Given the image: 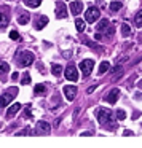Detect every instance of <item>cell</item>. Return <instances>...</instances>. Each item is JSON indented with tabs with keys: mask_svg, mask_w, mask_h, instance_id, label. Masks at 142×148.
<instances>
[{
	"mask_svg": "<svg viewBox=\"0 0 142 148\" xmlns=\"http://www.w3.org/2000/svg\"><path fill=\"white\" fill-rule=\"evenodd\" d=\"M81 135H93V132H91V131H85V132H81Z\"/></svg>",
	"mask_w": 142,
	"mask_h": 148,
	"instance_id": "cell-37",
	"label": "cell"
},
{
	"mask_svg": "<svg viewBox=\"0 0 142 148\" xmlns=\"http://www.w3.org/2000/svg\"><path fill=\"white\" fill-rule=\"evenodd\" d=\"M83 43L85 45H88L90 48H93V49H96V51H104V48L102 46H99V45H96V43H93V42H90V40H86V38H83Z\"/></svg>",
	"mask_w": 142,
	"mask_h": 148,
	"instance_id": "cell-17",
	"label": "cell"
},
{
	"mask_svg": "<svg viewBox=\"0 0 142 148\" xmlns=\"http://www.w3.org/2000/svg\"><path fill=\"white\" fill-rule=\"evenodd\" d=\"M104 32H105V35H112V34H113V27H107V29L105 30H104Z\"/></svg>",
	"mask_w": 142,
	"mask_h": 148,
	"instance_id": "cell-33",
	"label": "cell"
},
{
	"mask_svg": "<svg viewBox=\"0 0 142 148\" xmlns=\"http://www.w3.org/2000/svg\"><path fill=\"white\" fill-rule=\"evenodd\" d=\"M107 27H109V19H105V18H104V19H101L99 21V24H97V30H105Z\"/></svg>",
	"mask_w": 142,
	"mask_h": 148,
	"instance_id": "cell-21",
	"label": "cell"
},
{
	"mask_svg": "<svg viewBox=\"0 0 142 148\" xmlns=\"http://www.w3.org/2000/svg\"><path fill=\"white\" fill-rule=\"evenodd\" d=\"M51 72H53L54 77H59V75L62 73V65L61 64H53L51 65Z\"/></svg>",
	"mask_w": 142,
	"mask_h": 148,
	"instance_id": "cell-16",
	"label": "cell"
},
{
	"mask_svg": "<svg viewBox=\"0 0 142 148\" xmlns=\"http://www.w3.org/2000/svg\"><path fill=\"white\" fill-rule=\"evenodd\" d=\"M30 134H34V132L29 131V129H23V131L16 132V135H30Z\"/></svg>",
	"mask_w": 142,
	"mask_h": 148,
	"instance_id": "cell-32",
	"label": "cell"
},
{
	"mask_svg": "<svg viewBox=\"0 0 142 148\" xmlns=\"http://www.w3.org/2000/svg\"><path fill=\"white\" fill-rule=\"evenodd\" d=\"M64 96L65 99L70 102V100L75 99V96H77V88L75 86H64Z\"/></svg>",
	"mask_w": 142,
	"mask_h": 148,
	"instance_id": "cell-10",
	"label": "cell"
},
{
	"mask_svg": "<svg viewBox=\"0 0 142 148\" xmlns=\"http://www.w3.org/2000/svg\"><path fill=\"white\" fill-rule=\"evenodd\" d=\"M94 89H96V84H94V86H91V88H88V89H86V92H88V94H91Z\"/></svg>",
	"mask_w": 142,
	"mask_h": 148,
	"instance_id": "cell-34",
	"label": "cell"
},
{
	"mask_svg": "<svg viewBox=\"0 0 142 148\" xmlns=\"http://www.w3.org/2000/svg\"><path fill=\"white\" fill-rule=\"evenodd\" d=\"M65 16H67V7L64 5V2H58L56 3V18L62 19Z\"/></svg>",
	"mask_w": 142,
	"mask_h": 148,
	"instance_id": "cell-8",
	"label": "cell"
},
{
	"mask_svg": "<svg viewBox=\"0 0 142 148\" xmlns=\"http://www.w3.org/2000/svg\"><path fill=\"white\" fill-rule=\"evenodd\" d=\"M11 78H13V81L18 80V78H19V73H18V72H13V77H11Z\"/></svg>",
	"mask_w": 142,
	"mask_h": 148,
	"instance_id": "cell-35",
	"label": "cell"
},
{
	"mask_svg": "<svg viewBox=\"0 0 142 148\" xmlns=\"http://www.w3.org/2000/svg\"><path fill=\"white\" fill-rule=\"evenodd\" d=\"M85 23L86 21H83V19H75V27H77V32H83L85 30Z\"/></svg>",
	"mask_w": 142,
	"mask_h": 148,
	"instance_id": "cell-20",
	"label": "cell"
},
{
	"mask_svg": "<svg viewBox=\"0 0 142 148\" xmlns=\"http://www.w3.org/2000/svg\"><path fill=\"white\" fill-rule=\"evenodd\" d=\"M115 113L109 108H97L96 110V116H97V121L101 123L102 126H105L109 131H116L118 124L115 123Z\"/></svg>",
	"mask_w": 142,
	"mask_h": 148,
	"instance_id": "cell-1",
	"label": "cell"
},
{
	"mask_svg": "<svg viewBox=\"0 0 142 148\" xmlns=\"http://www.w3.org/2000/svg\"><path fill=\"white\" fill-rule=\"evenodd\" d=\"M115 118L118 119V121H123V119L126 118V113H125V110H116V113H115Z\"/></svg>",
	"mask_w": 142,
	"mask_h": 148,
	"instance_id": "cell-28",
	"label": "cell"
},
{
	"mask_svg": "<svg viewBox=\"0 0 142 148\" xmlns=\"http://www.w3.org/2000/svg\"><path fill=\"white\" fill-rule=\"evenodd\" d=\"M134 97H136V99H142V94H141V92H136Z\"/></svg>",
	"mask_w": 142,
	"mask_h": 148,
	"instance_id": "cell-39",
	"label": "cell"
},
{
	"mask_svg": "<svg viewBox=\"0 0 142 148\" xmlns=\"http://www.w3.org/2000/svg\"><path fill=\"white\" fill-rule=\"evenodd\" d=\"M139 88H141V89H142V80L139 81Z\"/></svg>",
	"mask_w": 142,
	"mask_h": 148,
	"instance_id": "cell-40",
	"label": "cell"
},
{
	"mask_svg": "<svg viewBox=\"0 0 142 148\" xmlns=\"http://www.w3.org/2000/svg\"><path fill=\"white\" fill-rule=\"evenodd\" d=\"M29 21H30V18H29V14H27V13H26V14H21V16L18 18V23L23 24V26H26Z\"/></svg>",
	"mask_w": 142,
	"mask_h": 148,
	"instance_id": "cell-23",
	"label": "cell"
},
{
	"mask_svg": "<svg viewBox=\"0 0 142 148\" xmlns=\"http://www.w3.org/2000/svg\"><path fill=\"white\" fill-rule=\"evenodd\" d=\"M30 64H34V54L30 51H23L18 59V65L19 67H29Z\"/></svg>",
	"mask_w": 142,
	"mask_h": 148,
	"instance_id": "cell-3",
	"label": "cell"
},
{
	"mask_svg": "<svg viewBox=\"0 0 142 148\" xmlns=\"http://www.w3.org/2000/svg\"><path fill=\"white\" fill-rule=\"evenodd\" d=\"M94 69V61L93 59H85L83 62L80 64V70L83 72V77H90L91 72Z\"/></svg>",
	"mask_w": 142,
	"mask_h": 148,
	"instance_id": "cell-5",
	"label": "cell"
},
{
	"mask_svg": "<svg viewBox=\"0 0 142 148\" xmlns=\"http://www.w3.org/2000/svg\"><path fill=\"white\" fill-rule=\"evenodd\" d=\"M118 97H120V89H118V88H113V89H110V92L107 94L105 102H109V103H115L116 100H118Z\"/></svg>",
	"mask_w": 142,
	"mask_h": 148,
	"instance_id": "cell-9",
	"label": "cell"
},
{
	"mask_svg": "<svg viewBox=\"0 0 142 148\" xmlns=\"http://www.w3.org/2000/svg\"><path fill=\"white\" fill-rule=\"evenodd\" d=\"M10 23V14L8 13H0V29H5Z\"/></svg>",
	"mask_w": 142,
	"mask_h": 148,
	"instance_id": "cell-13",
	"label": "cell"
},
{
	"mask_svg": "<svg viewBox=\"0 0 142 148\" xmlns=\"http://www.w3.org/2000/svg\"><path fill=\"white\" fill-rule=\"evenodd\" d=\"M112 73H113V78H115V80H118V78L123 75V67H121V65H116V67L112 70Z\"/></svg>",
	"mask_w": 142,
	"mask_h": 148,
	"instance_id": "cell-19",
	"label": "cell"
},
{
	"mask_svg": "<svg viewBox=\"0 0 142 148\" xmlns=\"http://www.w3.org/2000/svg\"><path fill=\"white\" fill-rule=\"evenodd\" d=\"M24 3H26L29 8H37V7H40L42 0H24Z\"/></svg>",
	"mask_w": 142,
	"mask_h": 148,
	"instance_id": "cell-18",
	"label": "cell"
},
{
	"mask_svg": "<svg viewBox=\"0 0 142 148\" xmlns=\"http://www.w3.org/2000/svg\"><path fill=\"white\" fill-rule=\"evenodd\" d=\"M99 14H101V11H99L97 7H90L86 10V13H85V21L91 24V23H94V21L99 19Z\"/></svg>",
	"mask_w": 142,
	"mask_h": 148,
	"instance_id": "cell-4",
	"label": "cell"
},
{
	"mask_svg": "<svg viewBox=\"0 0 142 148\" xmlns=\"http://www.w3.org/2000/svg\"><path fill=\"white\" fill-rule=\"evenodd\" d=\"M123 135H132V131H128V129H126V131L123 132Z\"/></svg>",
	"mask_w": 142,
	"mask_h": 148,
	"instance_id": "cell-38",
	"label": "cell"
},
{
	"mask_svg": "<svg viewBox=\"0 0 142 148\" xmlns=\"http://www.w3.org/2000/svg\"><path fill=\"white\" fill-rule=\"evenodd\" d=\"M19 110H21V105H19V103H13V105L8 108V112H7V118H13V116L16 115Z\"/></svg>",
	"mask_w": 142,
	"mask_h": 148,
	"instance_id": "cell-12",
	"label": "cell"
},
{
	"mask_svg": "<svg viewBox=\"0 0 142 148\" xmlns=\"http://www.w3.org/2000/svg\"><path fill=\"white\" fill-rule=\"evenodd\" d=\"M96 2H97V3H102V0H96Z\"/></svg>",
	"mask_w": 142,
	"mask_h": 148,
	"instance_id": "cell-41",
	"label": "cell"
},
{
	"mask_svg": "<svg viewBox=\"0 0 142 148\" xmlns=\"http://www.w3.org/2000/svg\"><path fill=\"white\" fill-rule=\"evenodd\" d=\"M8 70H10V64H7V62H3V61H0V75H5Z\"/></svg>",
	"mask_w": 142,
	"mask_h": 148,
	"instance_id": "cell-22",
	"label": "cell"
},
{
	"mask_svg": "<svg viewBox=\"0 0 142 148\" xmlns=\"http://www.w3.org/2000/svg\"><path fill=\"white\" fill-rule=\"evenodd\" d=\"M18 96V88H10V89H7L2 96H0V108H3V107H7L10 102H13V99Z\"/></svg>",
	"mask_w": 142,
	"mask_h": 148,
	"instance_id": "cell-2",
	"label": "cell"
},
{
	"mask_svg": "<svg viewBox=\"0 0 142 148\" xmlns=\"http://www.w3.org/2000/svg\"><path fill=\"white\" fill-rule=\"evenodd\" d=\"M35 131H37V134L46 135V134L51 132V124L46 123V121H39V123H37V126H35Z\"/></svg>",
	"mask_w": 142,
	"mask_h": 148,
	"instance_id": "cell-7",
	"label": "cell"
},
{
	"mask_svg": "<svg viewBox=\"0 0 142 148\" xmlns=\"http://www.w3.org/2000/svg\"><path fill=\"white\" fill-rule=\"evenodd\" d=\"M81 10H83V3H81V2H72L70 3V11L75 16H78V14L81 13Z\"/></svg>",
	"mask_w": 142,
	"mask_h": 148,
	"instance_id": "cell-11",
	"label": "cell"
},
{
	"mask_svg": "<svg viewBox=\"0 0 142 148\" xmlns=\"http://www.w3.org/2000/svg\"><path fill=\"white\" fill-rule=\"evenodd\" d=\"M34 94H35V96H45L46 94V86L45 84H37V86L34 88Z\"/></svg>",
	"mask_w": 142,
	"mask_h": 148,
	"instance_id": "cell-15",
	"label": "cell"
},
{
	"mask_svg": "<svg viewBox=\"0 0 142 148\" xmlns=\"http://www.w3.org/2000/svg\"><path fill=\"white\" fill-rule=\"evenodd\" d=\"M134 23H136V26H137L139 29L142 27V10L139 11V13L136 14V16H134Z\"/></svg>",
	"mask_w": 142,
	"mask_h": 148,
	"instance_id": "cell-26",
	"label": "cell"
},
{
	"mask_svg": "<svg viewBox=\"0 0 142 148\" xmlns=\"http://www.w3.org/2000/svg\"><path fill=\"white\" fill-rule=\"evenodd\" d=\"M30 81H32V78H30V75L29 73H24L23 75V78H21V84H30Z\"/></svg>",
	"mask_w": 142,
	"mask_h": 148,
	"instance_id": "cell-29",
	"label": "cell"
},
{
	"mask_svg": "<svg viewBox=\"0 0 142 148\" xmlns=\"http://www.w3.org/2000/svg\"><path fill=\"white\" fill-rule=\"evenodd\" d=\"M46 24H48V18H46V16H40L39 19H37V23H35V29L37 30H42Z\"/></svg>",
	"mask_w": 142,
	"mask_h": 148,
	"instance_id": "cell-14",
	"label": "cell"
},
{
	"mask_svg": "<svg viewBox=\"0 0 142 148\" xmlns=\"http://www.w3.org/2000/svg\"><path fill=\"white\" fill-rule=\"evenodd\" d=\"M121 34H123V37H129L131 35V27L128 24H121Z\"/></svg>",
	"mask_w": 142,
	"mask_h": 148,
	"instance_id": "cell-24",
	"label": "cell"
},
{
	"mask_svg": "<svg viewBox=\"0 0 142 148\" xmlns=\"http://www.w3.org/2000/svg\"><path fill=\"white\" fill-rule=\"evenodd\" d=\"M139 115H141L139 112H134V113H132V119H137V118H139Z\"/></svg>",
	"mask_w": 142,
	"mask_h": 148,
	"instance_id": "cell-36",
	"label": "cell"
},
{
	"mask_svg": "<svg viewBox=\"0 0 142 148\" xmlns=\"http://www.w3.org/2000/svg\"><path fill=\"white\" fill-rule=\"evenodd\" d=\"M24 118H32V113H30V105H26V108H24Z\"/></svg>",
	"mask_w": 142,
	"mask_h": 148,
	"instance_id": "cell-31",
	"label": "cell"
},
{
	"mask_svg": "<svg viewBox=\"0 0 142 148\" xmlns=\"http://www.w3.org/2000/svg\"><path fill=\"white\" fill-rule=\"evenodd\" d=\"M64 75H65V78H67L69 81H77L78 80V70H77L75 65H67Z\"/></svg>",
	"mask_w": 142,
	"mask_h": 148,
	"instance_id": "cell-6",
	"label": "cell"
},
{
	"mask_svg": "<svg viewBox=\"0 0 142 148\" xmlns=\"http://www.w3.org/2000/svg\"><path fill=\"white\" fill-rule=\"evenodd\" d=\"M109 67H110V64H109L107 61H104L102 64L99 65V73H101V75H102V73H105V72L109 70Z\"/></svg>",
	"mask_w": 142,
	"mask_h": 148,
	"instance_id": "cell-27",
	"label": "cell"
},
{
	"mask_svg": "<svg viewBox=\"0 0 142 148\" xmlns=\"http://www.w3.org/2000/svg\"><path fill=\"white\" fill-rule=\"evenodd\" d=\"M121 7H123V3L121 2H112L110 3V10L115 13V11H118V10H121Z\"/></svg>",
	"mask_w": 142,
	"mask_h": 148,
	"instance_id": "cell-25",
	"label": "cell"
},
{
	"mask_svg": "<svg viewBox=\"0 0 142 148\" xmlns=\"http://www.w3.org/2000/svg\"><path fill=\"white\" fill-rule=\"evenodd\" d=\"M10 38H11V40H14V42H19L21 37H19V34H18L16 30H11V32H10Z\"/></svg>",
	"mask_w": 142,
	"mask_h": 148,
	"instance_id": "cell-30",
	"label": "cell"
}]
</instances>
